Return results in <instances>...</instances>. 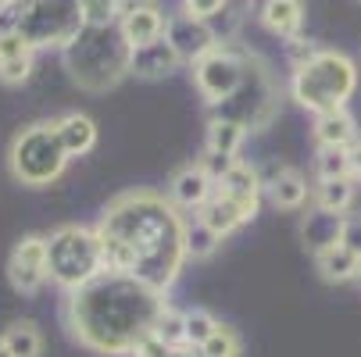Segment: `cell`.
<instances>
[{
	"instance_id": "1",
	"label": "cell",
	"mask_w": 361,
	"mask_h": 357,
	"mask_svg": "<svg viewBox=\"0 0 361 357\" xmlns=\"http://www.w3.org/2000/svg\"><path fill=\"white\" fill-rule=\"evenodd\" d=\"M93 229L104 250V272L133 275L154 293H169L176 286L186 265V218L169 196L154 189L118 193L108 200Z\"/></svg>"
},
{
	"instance_id": "2",
	"label": "cell",
	"mask_w": 361,
	"mask_h": 357,
	"mask_svg": "<svg viewBox=\"0 0 361 357\" xmlns=\"http://www.w3.org/2000/svg\"><path fill=\"white\" fill-rule=\"evenodd\" d=\"M165 293H154L133 275L100 272L75 293H65L68 336L100 357H133L136 343L154 332V322L165 311Z\"/></svg>"
},
{
	"instance_id": "3",
	"label": "cell",
	"mask_w": 361,
	"mask_h": 357,
	"mask_svg": "<svg viewBox=\"0 0 361 357\" xmlns=\"http://www.w3.org/2000/svg\"><path fill=\"white\" fill-rule=\"evenodd\" d=\"M65 54V68L75 86L90 93H104L129 75L133 46L126 43L118 25H86Z\"/></svg>"
},
{
	"instance_id": "4",
	"label": "cell",
	"mask_w": 361,
	"mask_h": 357,
	"mask_svg": "<svg viewBox=\"0 0 361 357\" xmlns=\"http://www.w3.org/2000/svg\"><path fill=\"white\" fill-rule=\"evenodd\" d=\"M354 89H357V65L340 50H322L319 58L293 68L290 75V96L315 115L347 108Z\"/></svg>"
},
{
	"instance_id": "5",
	"label": "cell",
	"mask_w": 361,
	"mask_h": 357,
	"mask_svg": "<svg viewBox=\"0 0 361 357\" xmlns=\"http://www.w3.org/2000/svg\"><path fill=\"white\" fill-rule=\"evenodd\" d=\"M104 272L100 236L90 225H58L47 232V279L61 293H75Z\"/></svg>"
},
{
	"instance_id": "6",
	"label": "cell",
	"mask_w": 361,
	"mask_h": 357,
	"mask_svg": "<svg viewBox=\"0 0 361 357\" xmlns=\"http://www.w3.org/2000/svg\"><path fill=\"white\" fill-rule=\"evenodd\" d=\"M68 154L61 146V136H58V118L54 122H32L25 125L15 139H11V150H8V168L11 175L29 186V189H43L50 182H58L68 168Z\"/></svg>"
},
{
	"instance_id": "7",
	"label": "cell",
	"mask_w": 361,
	"mask_h": 357,
	"mask_svg": "<svg viewBox=\"0 0 361 357\" xmlns=\"http://www.w3.org/2000/svg\"><path fill=\"white\" fill-rule=\"evenodd\" d=\"M8 15L15 32H22L32 50L39 46L68 50L75 36L86 29L79 0H11Z\"/></svg>"
},
{
	"instance_id": "8",
	"label": "cell",
	"mask_w": 361,
	"mask_h": 357,
	"mask_svg": "<svg viewBox=\"0 0 361 357\" xmlns=\"http://www.w3.org/2000/svg\"><path fill=\"white\" fill-rule=\"evenodd\" d=\"M276 100H279V93L272 86V75L247 54L243 82H240V89L226 100V104L215 108V118H229V122L243 125L247 132H262L272 122V115H276Z\"/></svg>"
},
{
	"instance_id": "9",
	"label": "cell",
	"mask_w": 361,
	"mask_h": 357,
	"mask_svg": "<svg viewBox=\"0 0 361 357\" xmlns=\"http://www.w3.org/2000/svg\"><path fill=\"white\" fill-rule=\"evenodd\" d=\"M243 72H247V54L219 43L215 50H208L204 58L193 61V86L204 96V104L219 108V104H226V100L240 89Z\"/></svg>"
},
{
	"instance_id": "10",
	"label": "cell",
	"mask_w": 361,
	"mask_h": 357,
	"mask_svg": "<svg viewBox=\"0 0 361 357\" xmlns=\"http://www.w3.org/2000/svg\"><path fill=\"white\" fill-rule=\"evenodd\" d=\"M8 279L18 293L32 296L43 289L47 279V236H22L11 246V258H8Z\"/></svg>"
},
{
	"instance_id": "11",
	"label": "cell",
	"mask_w": 361,
	"mask_h": 357,
	"mask_svg": "<svg viewBox=\"0 0 361 357\" xmlns=\"http://www.w3.org/2000/svg\"><path fill=\"white\" fill-rule=\"evenodd\" d=\"M165 39L179 50V58L183 61H197V58H204L208 50H215L219 46V39H215V32H212V25L204 22V18H193V15H176V18H169V29H165Z\"/></svg>"
},
{
	"instance_id": "12",
	"label": "cell",
	"mask_w": 361,
	"mask_h": 357,
	"mask_svg": "<svg viewBox=\"0 0 361 357\" xmlns=\"http://www.w3.org/2000/svg\"><path fill=\"white\" fill-rule=\"evenodd\" d=\"M118 29L126 36V43L136 50L143 43H154V39H161L165 29H169V18L165 11L154 4V0H136V4H129L118 18Z\"/></svg>"
},
{
	"instance_id": "13",
	"label": "cell",
	"mask_w": 361,
	"mask_h": 357,
	"mask_svg": "<svg viewBox=\"0 0 361 357\" xmlns=\"http://www.w3.org/2000/svg\"><path fill=\"white\" fill-rule=\"evenodd\" d=\"M212 196H215V179L204 172L197 161H193V165H183V168L172 175V182H169V200L176 203L179 211H193V215H197Z\"/></svg>"
},
{
	"instance_id": "14",
	"label": "cell",
	"mask_w": 361,
	"mask_h": 357,
	"mask_svg": "<svg viewBox=\"0 0 361 357\" xmlns=\"http://www.w3.org/2000/svg\"><path fill=\"white\" fill-rule=\"evenodd\" d=\"M219 193H226L229 200H236L240 208L247 211V218L254 222L257 208H262V196H265V179L257 168H250L247 161H236L222 179H219Z\"/></svg>"
},
{
	"instance_id": "15",
	"label": "cell",
	"mask_w": 361,
	"mask_h": 357,
	"mask_svg": "<svg viewBox=\"0 0 361 357\" xmlns=\"http://www.w3.org/2000/svg\"><path fill=\"white\" fill-rule=\"evenodd\" d=\"M265 196H269L272 208H279V211H300L304 203L312 200V186H307L304 172H297L290 165H279L265 179Z\"/></svg>"
},
{
	"instance_id": "16",
	"label": "cell",
	"mask_w": 361,
	"mask_h": 357,
	"mask_svg": "<svg viewBox=\"0 0 361 357\" xmlns=\"http://www.w3.org/2000/svg\"><path fill=\"white\" fill-rule=\"evenodd\" d=\"M179 65H183L179 50L161 36V39L143 43V46L133 50V58H129V75H136V79H165V75H172Z\"/></svg>"
},
{
	"instance_id": "17",
	"label": "cell",
	"mask_w": 361,
	"mask_h": 357,
	"mask_svg": "<svg viewBox=\"0 0 361 357\" xmlns=\"http://www.w3.org/2000/svg\"><path fill=\"white\" fill-rule=\"evenodd\" d=\"M343 222L347 215L326 211V208H307V215L300 218V239L312 253H322L329 246H336L343 239Z\"/></svg>"
},
{
	"instance_id": "18",
	"label": "cell",
	"mask_w": 361,
	"mask_h": 357,
	"mask_svg": "<svg viewBox=\"0 0 361 357\" xmlns=\"http://www.w3.org/2000/svg\"><path fill=\"white\" fill-rule=\"evenodd\" d=\"M315 268L326 282L333 286H347V282H357L361 279V253H354L350 246L336 243L322 253H315Z\"/></svg>"
},
{
	"instance_id": "19",
	"label": "cell",
	"mask_w": 361,
	"mask_h": 357,
	"mask_svg": "<svg viewBox=\"0 0 361 357\" xmlns=\"http://www.w3.org/2000/svg\"><path fill=\"white\" fill-rule=\"evenodd\" d=\"M257 18H262V25L269 32L293 39V36H300V25H304V0H265Z\"/></svg>"
},
{
	"instance_id": "20",
	"label": "cell",
	"mask_w": 361,
	"mask_h": 357,
	"mask_svg": "<svg viewBox=\"0 0 361 357\" xmlns=\"http://www.w3.org/2000/svg\"><path fill=\"white\" fill-rule=\"evenodd\" d=\"M193 218H200L204 225H212L222 239H226L229 232H236L240 225H247V222H250V218H247V211L240 208L236 200H229L226 193H219V186H215V196H212L208 203H204V208H200Z\"/></svg>"
},
{
	"instance_id": "21",
	"label": "cell",
	"mask_w": 361,
	"mask_h": 357,
	"mask_svg": "<svg viewBox=\"0 0 361 357\" xmlns=\"http://www.w3.org/2000/svg\"><path fill=\"white\" fill-rule=\"evenodd\" d=\"M312 136H315L319 146H354V143L361 139V136H357V122L347 115V108L315 115Z\"/></svg>"
},
{
	"instance_id": "22",
	"label": "cell",
	"mask_w": 361,
	"mask_h": 357,
	"mask_svg": "<svg viewBox=\"0 0 361 357\" xmlns=\"http://www.w3.org/2000/svg\"><path fill=\"white\" fill-rule=\"evenodd\" d=\"M58 136L68 158H82L97 146V125L90 115H79V111H68L58 118Z\"/></svg>"
},
{
	"instance_id": "23",
	"label": "cell",
	"mask_w": 361,
	"mask_h": 357,
	"mask_svg": "<svg viewBox=\"0 0 361 357\" xmlns=\"http://www.w3.org/2000/svg\"><path fill=\"white\" fill-rule=\"evenodd\" d=\"M354 196H357V186L354 179H319L315 182V208H326V211H336V215H347L354 208Z\"/></svg>"
},
{
	"instance_id": "24",
	"label": "cell",
	"mask_w": 361,
	"mask_h": 357,
	"mask_svg": "<svg viewBox=\"0 0 361 357\" xmlns=\"http://www.w3.org/2000/svg\"><path fill=\"white\" fill-rule=\"evenodd\" d=\"M183 243H186V258H190V261H208L212 253L222 246V236H219L212 225H204L200 218H186Z\"/></svg>"
},
{
	"instance_id": "25",
	"label": "cell",
	"mask_w": 361,
	"mask_h": 357,
	"mask_svg": "<svg viewBox=\"0 0 361 357\" xmlns=\"http://www.w3.org/2000/svg\"><path fill=\"white\" fill-rule=\"evenodd\" d=\"M243 139H247V129H243V125H236V122H229V118H212V122H208V146H204V150H215V154L236 158L240 146H243Z\"/></svg>"
},
{
	"instance_id": "26",
	"label": "cell",
	"mask_w": 361,
	"mask_h": 357,
	"mask_svg": "<svg viewBox=\"0 0 361 357\" xmlns=\"http://www.w3.org/2000/svg\"><path fill=\"white\" fill-rule=\"evenodd\" d=\"M0 339L8 343V350L15 357H39L43 353V332L36 322H11Z\"/></svg>"
},
{
	"instance_id": "27",
	"label": "cell",
	"mask_w": 361,
	"mask_h": 357,
	"mask_svg": "<svg viewBox=\"0 0 361 357\" xmlns=\"http://www.w3.org/2000/svg\"><path fill=\"white\" fill-rule=\"evenodd\" d=\"M315 175L319 179H354L350 175V146H319V154H315Z\"/></svg>"
},
{
	"instance_id": "28",
	"label": "cell",
	"mask_w": 361,
	"mask_h": 357,
	"mask_svg": "<svg viewBox=\"0 0 361 357\" xmlns=\"http://www.w3.org/2000/svg\"><path fill=\"white\" fill-rule=\"evenodd\" d=\"M154 336L165 339L169 346H183L186 343V311L165 303V311L158 315V322H154Z\"/></svg>"
},
{
	"instance_id": "29",
	"label": "cell",
	"mask_w": 361,
	"mask_h": 357,
	"mask_svg": "<svg viewBox=\"0 0 361 357\" xmlns=\"http://www.w3.org/2000/svg\"><path fill=\"white\" fill-rule=\"evenodd\" d=\"M219 325H222V322H219L208 308H190V311H186V343L204 346V343L215 336Z\"/></svg>"
},
{
	"instance_id": "30",
	"label": "cell",
	"mask_w": 361,
	"mask_h": 357,
	"mask_svg": "<svg viewBox=\"0 0 361 357\" xmlns=\"http://www.w3.org/2000/svg\"><path fill=\"white\" fill-rule=\"evenodd\" d=\"M79 11L86 25H118L122 18V0H79Z\"/></svg>"
},
{
	"instance_id": "31",
	"label": "cell",
	"mask_w": 361,
	"mask_h": 357,
	"mask_svg": "<svg viewBox=\"0 0 361 357\" xmlns=\"http://www.w3.org/2000/svg\"><path fill=\"white\" fill-rule=\"evenodd\" d=\"M200 353H204V357H240V353H243V339L236 336V329L219 325L215 336L200 346Z\"/></svg>"
},
{
	"instance_id": "32",
	"label": "cell",
	"mask_w": 361,
	"mask_h": 357,
	"mask_svg": "<svg viewBox=\"0 0 361 357\" xmlns=\"http://www.w3.org/2000/svg\"><path fill=\"white\" fill-rule=\"evenodd\" d=\"M25 54H32V46H29V39L22 32L8 29L4 36H0V61H15V58H25Z\"/></svg>"
},
{
	"instance_id": "33",
	"label": "cell",
	"mask_w": 361,
	"mask_h": 357,
	"mask_svg": "<svg viewBox=\"0 0 361 357\" xmlns=\"http://www.w3.org/2000/svg\"><path fill=\"white\" fill-rule=\"evenodd\" d=\"M32 75V54L25 58H15V61H0V82H8V86H18Z\"/></svg>"
},
{
	"instance_id": "34",
	"label": "cell",
	"mask_w": 361,
	"mask_h": 357,
	"mask_svg": "<svg viewBox=\"0 0 361 357\" xmlns=\"http://www.w3.org/2000/svg\"><path fill=\"white\" fill-rule=\"evenodd\" d=\"M236 161H240V158H229V154H215V150H204V154L197 158V165H200L204 172H208V175L215 179V186H219V179H222V175H226V172H229V168H233Z\"/></svg>"
},
{
	"instance_id": "35",
	"label": "cell",
	"mask_w": 361,
	"mask_h": 357,
	"mask_svg": "<svg viewBox=\"0 0 361 357\" xmlns=\"http://www.w3.org/2000/svg\"><path fill=\"white\" fill-rule=\"evenodd\" d=\"M133 357H176V346H169L165 339H158V336H143L140 343H136V350H133Z\"/></svg>"
},
{
	"instance_id": "36",
	"label": "cell",
	"mask_w": 361,
	"mask_h": 357,
	"mask_svg": "<svg viewBox=\"0 0 361 357\" xmlns=\"http://www.w3.org/2000/svg\"><path fill=\"white\" fill-rule=\"evenodd\" d=\"M186 4V15H193V18H215L222 8H226V0H183Z\"/></svg>"
},
{
	"instance_id": "37",
	"label": "cell",
	"mask_w": 361,
	"mask_h": 357,
	"mask_svg": "<svg viewBox=\"0 0 361 357\" xmlns=\"http://www.w3.org/2000/svg\"><path fill=\"white\" fill-rule=\"evenodd\" d=\"M343 246H350L354 253H361V215H350L347 222H343V239H340Z\"/></svg>"
},
{
	"instance_id": "38",
	"label": "cell",
	"mask_w": 361,
	"mask_h": 357,
	"mask_svg": "<svg viewBox=\"0 0 361 357\" xmlns=\"http://www.w3.org/2000/svg\"><path fill=\"white\" fill-rule=\"evenodd\" d=\"M350 175H354V179H361V139L350 146Z\"/></svg>"
},
{
	"instance_id": "39",
	"label": "cell",
	"mask_w": 361,
	"mask_h": 357,
	"mask_svg": "<svg viewBox=\"0 0 361 357\" xmlns=\"http://www.w3.org/2000/svg\"><path fill=\"white\" fill-rule=\"evenodd\" d=\"M0 357H15V353L8 350V343H4V339H0Z\"/></svg>"
},
{
	"instance_id": "40",
	"label": "cell",
	"mask_w": 361,
	"mask_h": 357,
	"mask_svg": "<svg viewBox=\"0 0 361 357\" xmlns=\"http://www.w3.org/2000/svg\"><path fill=\"white\" fill-rule=\"evenodd\" d=\"M8 8H11V0H0V15H4Z\"/></svg>"
},
{
	"instance_id": "41",
	"label": "cell",
	"mask_w": 361,
	"mask_h": 357,
	"mask_svg": "<svg viewBox=\"0 0 361 357\" xmlns=\"http://www.w3.org/2000/svg\"><path fill=\"white\" fill-rule=\"evenodd\" d=\"M357 282H361V279H357Z\"/></svg>"
}]
</instances>
